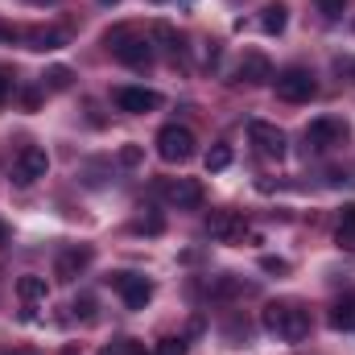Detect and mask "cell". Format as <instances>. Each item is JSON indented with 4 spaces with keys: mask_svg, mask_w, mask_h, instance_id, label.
Returning a JSON list of instances; mask_svg holds the SVG:
<instances>
[{
    "mask_svg": "<svg viewBox=\"0 0 355 355\" xmlns=\"http://www.w3.org/2000/svg\"><path fill=\"white\" fill-rule=\"evenodd\" d=\"M103 46H107L124 67H132V71H149V67H153V42H149L141 29H132V25L107 29V33H103Z\"/></svg>",
    "mask_w": 355,
    "mask_h": 355,
    "instance_id": "6da1fadb",
    "label": "cell"
},
{
    "mask_svg": "<svg viewBox=\"0 0 355 355\" xmlns=\"http://www.w3.org/2000/svg\"><path fill=\"white\" fill-rule=\"evenodd\" d=\"M265 331L281 343H302L310 335V314L297 302H268L265 306Z\"/></svg>",
    "mask_w": 355,
    "mask_h": 355,
    "instance_id": "7a4b0ae2",
    "label": "cell"
},
{
    "mask_svg": "<svg viewBox=\"0 0 355 355\" xmlns=\"http://www.w3.org/2000/svg\"><path fill=\"white\" fill-rule=\"evenodd\" d=\"M194 153H198V141H194V132H190L186 124H166V128L157 132V157H162V162L182 166V162H190Z\"/></svg>",
    "mask_w": 355,
    "mask_h": 355,
    "instance_id": "3957f363",
    "label": "cell"
},
{
    "mask_svg": "<svg viewBox=\"0 0 355 355\" xmlns=\"http://www.w3.org/2000/svg\"><path fill=\"white\" fill-rule=\"evenodd\" d=\"M272 87H277V99H285V103H310V99L318 95L314 75H310V71H302V67L281 71V75L272 79Z\"/></svg>",
    "mask_w": 355,
    "mask_h": 355,
    "instance_id": "277c9868",
    "label": "cell"
},
{
    "mask_svg": "<svg viewBox=\"0 0 355 355\" xmlns=\"http://www.w3.org/2000/svg\"><path fill=\"white\" fill-rule=\"evenodd\" d=\"M112 289L124 297L128 310H145L149 297H153V281L141 277V272H112Z\"/></svg>",
    "mask_w": 355,
    "mask_h": 355,
    "instance_id": "5b68a950",
    "label": "cell"
},
{
    "mask_svg": "<svg viewBox=\"0 0 355 355\" xmlns=\"http://www.w3.org/2000/svg\"><path fill=\"white\" fill-rule=\"evenodd\" d=\"M347 141V124L339 120V116H322V120H314L310 128H306V145L314 149V153H327V149H335V145H343Z\"/></svg>",
    "mask_w": 355,
    "mask_h": 355,
    "instance_id": "8992f818",
    "label": "cell"
},
{
    "mask_svg": "<svg viewBox=\"0 0 355 355\" xmlns=\"http://www.w3.org/2000/svg\"><path fill=\"white\" fill-rule=\"evenodd\" d=\"M46 170H50V157H46V149H42V145H25V149L17 153L12 182H17V186H33L37 178H46Z\"/></svg>",
    "mask_w": 355,
    "mask_h": 355,
    "instance_id": "52a82bcc",
    "label": "cell"
},
{
    "mask_svg": "<svg viewBox=\"0 0 355 355\" xmlns=\"http://www.w3.org/2000/svg\"><path fill=\"white\" fill-rule=\"evenodd\" d=\"M248 141L257 145V153L268 157V162H281V157H285V132H281L277 124L252 120V124H248Z\"/></svg>",
    "mask_w": 355,
    "mask_h": 355,
    "instance_id": "ba28073f",
    "label": "cell"
},
{
    "mask_svg": "<svg viewBox=\"0 0 355 355\" xmlns=\"http://www.w3.org/2000/svg\"><path fill=\"white\" fill-rule=\"evenodd\" d=\"M207 232H211V240H219V244H240V240L248 236V223H244V215H236V211H211Z\"/></svg>",
    "mask_w": 355,
    "mask_h": 355,
    "instance_id": "9c48e42d",
    "label": "cell"
},
{
    "mask_svg": "<svg viewBox=\"0 0 355 355\" xmlns=\"http://www.w3.org/2000/svg\"><path fill=\"white\" fill-rule=\"evenodd\" d=\"M91 252L87 244H75V248H62L58 252V261H54V277L58 281H75V277H83V268L91 265Z\"/></svg>",
    "mask_w": 355,
    "mask_h": 355,
    "instance_id": "30bf717a",
    "label": "cell"
},
{
    "mask_svg": "<svg viewBox=\"0 0 355 355\" xmlns=\"http://www.w3.org/2000/svg\"><path fill=\"white\" fill-rule=\"evenodd\" d=\"M116 107H120V112H132V116L157 112V107H162V95L149 91V87H120L116 91Z\"/></svg>",
    "mask_w": 355,
    "mask_h": 355,
    "instance_id": "8fae6325",
    "label": "cell"
},
{
    "mask_svg": "<svg viewBox=\"0 0 355 355\" xmlns=\"http://www.w3.org/2000/svg\"><path fill=\"white\" fill-rule=\"evenodd\" d=\"M162 194L174 202L178 211H190V207H198V202H202V186H198L194 178H174V182H166V186H162Z\"/></svg>",
    "mask_w": 355,
    "mask_h": 355,
    "instance_id": "7c38bea8",
    "label": "cell"
},
{
    "mask_svg": "<svg viewBox=\"0 0 355 355\" xmlns=\"http://www.w3.org/2000/svg\"><path fill=\"white\" fill-rule=\"evenodd\" d=\"M248 87H265V83H272V67H268L265 54H257V50H248L244 58H240V71H236Z\"/></svg>",
    "mask_w": 355,
    "mask_h": 355,
    "instance_id": "4fadbf2b",
    "label": "cell"
},
{
    "mask_svg": "<svg viewBox=\"0 0 355 355\" xmlns=\"http://www.w3.org/2000/svg\"><path fill=\"white\" fill-rule=\"evenodd\" d=\"M335 244L343 252H355V202H347L339 211V227H335Z\"/></svg>",
    "mask_w": 355,
    "mask_h": 355,
    "instance_id": "5bb4252c",
    "label": "cell"
},
{
    "mask_svg": "<svg viewBox=\"0 0 355 355\" xmlns=\"http://www.w3.org/2000/svg\"><path fill=\"white\" fill-rule=\"evenodd\" d=\"M285 25H289V8H285L281 0H272V4H265V12H261V29H265L268 37L285 33Z\"/></svg>",
    "mask_w": 355,
    "mask_h": 355,
    "instance_id": "9a60e30c",
    "label": "cell"
},
{
    "mask_svg": "<svg viewBox=\"0 0 355 355\" xmlns=\"http://www.w3.org/2000/svg\"><path fill=\"white\" fill-rule=\"evenodd\" d=\"M149 42H157V46H162L170 58H178V54H182V37H178L174 25H166V21H157V25L149 29Z\"/></svg>",
    "mask_w": 355,
    "mask_h": 355,
    "instance_id": "2e32d148",
    "label": "cell"
},
{
    "mask_svg": "<svg viewBox=\"0 0 355 355\" xmlns=\"http://www.w3.org/2000/svg\"><path fill=\"white\" fill-rule=\"evenodd\" d=\"M331 327H335V331H355V293L339 297V302L331 306Z\"/></svg>",
    "mask_w": 355,
    "mask_h": 355,
    "instance_id": "e0dca14e",
    "label": "cell"
},
{
    "mask_svg": "<svg viewBox=\"0 0 355 355\" xmlns=\"http://www.w3.org/2000/svg\"><path fill=\"white\" fill-rule=\"evenodd\" d=\"M25 42H29V50H58L67 42V33L62 29H29Z\"/></svg>",
    "mask_w": 355,
    "mask_h": 355,
    "instance_id": "ac0fdd59",
    "label": "cell"
},
{
    "mask_svg": "<svg viewBox=\"0 0 355 355\" xmlns=\"http://www.w3.org/2000/svg\"><path fill=\"white\" fill-rule=\"evenodd\" d=\"M17 293H21V302H29V306H33V302H46L50 285H46V277H33V272H29V277H21V281H17Z\"/></svg>",
    "mask_w": 355,
    "mask_h": 355,
    "instance_id": "d6986e66",
    "label": "cell"
},
{
    "mask_svg": "<svg viewBox=\"0 0 355 355\" xmlns=\"http://www.w3.org/2000/svg\"><path fill=\"white\" fill-rule=\"evenodd\" d=\"M240 293H248V285L240 281V277H232V272H223V277H215L211 281V297H240Z\"/></svg>",
    "mask_w": 355,
    "mask_h": 355,
    "instance_id": "ffe728a7",
    "label": "cell"
},
{
    "mask_svg": "<svg viewBox=\"0 0 355 355\" xmlns=\"http://www.w3.org/2000/svg\"><path fill=\"white\" fill-rule=\"evenodd\" d=\"M137 232H145V236H162L166 232V219L153 211V207H145V215H137V223H132Z\"/></svg>",
    "mask_w": 355,
    "mask_h": 355,
    "instance_id": "44dd1931",
    "label": "cell"
},
{
    "mask_svg": "<svg viewBox=\"0 0 355 355\" xmlns=\"http://www.w3.org/2000/svg\"><path fill=\"white\" fill-rule=\"evenodd\" d=\"M232 166V149L227 145H211V153H207V174H219V170H227Z\"/></svg>",
    "mask_w": 355,
    "mask_h": 355,
    "instance_id": "7402d4cb",
    "label": "cell"
},
{
    "mask_svg": "<svg viewBox=\"0 0 355 355\" xmlns=\"http://www.w3.org/2000/svg\"><path fill=\"white\" fill-rule=\"evenodd\" d=\"M71 79H75L71 67H50V71H46V87H54V91H67L71 87Z\"/></svg>",
    "mask_w": 355,
    "mask_h": 355,
    "instance_id": "603a6c76",
    "label": "cell"
},
{
    "mask_svg": "<svg viewBox=\"0 0 355 355\" xmlns=\"http://www.w3.org/2000/svg\"><path fill=\"white\" fill-rule=\"evenodd\" d=\"M318 4V12L327 17V21H339L343 12H347V0H314Z\"/></svg>",
    "mask_w": 355,
    "mask_h": 355,
    "instance_id": "cb8c5ba5",
    "label": "cell"
},
{
    "mask_svg": "<svg viewBox=\"0 0 355 355\" xmlns=\"http://www.w3.org/2000/svg\"><path fill=\"white\" fill-rule=\"evenodd\" d=\"M71 310H75V318L95 322V297H87V293H83V297H75V306H71Z\"/></svg>",
    "mask_w": 355,
    "mask_h": 355,
    "instance_id": "d4e9b609",
    "label": "cell"
},
{
    "mask_svg": "<svg viewBox=\"0 0 355 355\" xmlns=\"http://www.w3.org/2000/svg\"><path fill=\"white\" fill-rule=\"evenodd\" d=\"M153 355H186V339H162Z\"/></svg>",
    "mask_w": 355,
    "mask_h": 355,
    "instance_id": "484cf974",
    "label": "cell"
},
{
    "mask_svg": "<svg viewBox=\"0 0 355 355\" xmlns=\"http://www.w3.org/2000/svg\"><path fill=\"white\" fill-rule=\"evenodd\" d=\"M261 268H265V272H289V261H281V257H265Z\"/></svg>",
    "mask_w": 355,
    "mask_h": 355,
    "instance_id": "4316f807",
    "label": "cell"
},
{
    "mask_svg": "<svg viewBox=\"0 0 355 355\" xmlns=\"http://www.w3.org/2000/svg\"><path fill=\"white\" fill-rule=\"evenodd\" d=\"M120 162H124V166H137V162H141V149H137V145H124V149H120Z\"/></svg>",
    "mask_w": 355,
    "mask_h": 355,
    "instance_id": "83f0119b",
    "label": "cell"
},
{
    "mask_svg": "<svg viewBox=\"0 0 355 355\" xmlns=\"http://www.w3.org/2000/svg\"><path fill=\"white\" fill-rule=\"evenodd\" d=\"M128 343H132V339H120V343H107V347H99V355H128Z\"/></svg>",
    "mask_w": 355,
    "mask_h": 355,
    "instance_id": "f1b7e54d",
    "label": "cell"
},
{
    "mask_svg": "<svg viewBox=\"0 0 355 355\" xmlns=\"http://www.w3.org/2000/svg\"><path fill=\"white\" fill-rule=\"evenodd\" d=\"M8 87H12V75H8V71H4V67H0V103H4V99H8Z\"/></svg>",
    "mask_w": 355,
    "mask_h": 355,
    "instance_id": "f546056e",
    "label": "cell"
},
{
    "mask_svg": "<svg viewBox=\"0 0 355 355\" xmlns=\"http://www.w3.org/2000/svg\"><path fill=\"white\" fill-rule=\"evenodd\" d=\"M8 37H12V29H8V25H4V21H0V46H4V42H8Z\"/></svg>",
    "mask_w": 355,
    "mask_h": 355,
    "instance_id": "4dcf8cb0",
    "label": "cell"
},
{
    "mask_svg": "<svg viewBox=\"0 0 355 355\" xmlns=\"http://www.w3.org/2000/svg\"><path fill=\"white\" fill-rule=\"evenodd\" d=\"M128 355H149V352H145L141 343H128Z\"/></svg>",
    "mask_w": 355,
    "mask_h": 355,
    "instance_id": "1f68e13d",
    "label": "cell"
},
{
    "mask_svg": "<svg viewBox=\"0 0 355 355\" xmlns=\"http://www.w3.org/2000/svg\"><path fill=\"white\" fill-rule=\"evenodd\" d=\"M343 71H347V79L355 83V58H352V62H343Z\"/></svg>",
    "mask_w": 355,
    "mask_h": 355,
    "instance_id": "d6a6232c",
    "label": "cell"
},
{
    "mask_svg": "<svg viewBox=\"0 0 355 355\" xmlns=\"http://www.w3.org/2000/svg\"><path fill=\"white\" fill-rule=\"evenodd\" d=\"M0 244H8V227L4 223H0Z\"/></svg>",
    "mask_w": 355,
    "mask_h": 355,
    "instance_id": "836d02e7",
    "label": "cell"
},
{
    "mask_svg": "<svg viewBox=\"0 0 355 355\" xmlns=\"http://www.w3.org/2000/svg\"><path fill=\"white\" fill-rule=\"evenodd\" d=\"M12 355H37V352H33V347H17Z\"/></svg>",
    "mask_w": 355,
    "mask_h": 355,
    "instance_id": "e575fe53",
    "label": "cell"
},
{
    "mask_svg": "<svg viewBox=\"0 0 355 355\" xmlns=\"http://www.w3.org/2000/svg\"><path fill=\"white\" fill-rule=\"evenodd\" d=\"M58 355H79V347H62Z\"/></svg>",
    "mask_w": 355,
    "mask_h": 355,
    "instance_id": "d590c367",
    "label": "cell"
},
{
    "mask_svg": "<svg viewBox=\"0 0 355 355\" xmlns=\"http://www.w3.org/2000/svg\"><path fill=\"white\" fill-rule=\"evenodd\" d=\"M33 4H58V0H33Z\"/></svg>",
    "mask_w": 355,
    "mask_h": 355,
    "instance_id": "8d00e7d4",
    "label": "cell"
},
{
    "mask_svg": "<svg viewBox=\"0 0 355 355\" xmlns=\"http://www.w3.org/2000/svg\"><path fill=\"white\" fill-rule=\"evenodd\" d=\"M149 4H166V0H149Z\"/></svg>",
    "mask_w": 355,
    "mask_h": 355,
    "instance_id": "74e56055",
    "label": "cell"
},
{
    "mask_svg": "<svg viewBox=\"0 0 355 355\" xmlns=\"http://www.w3.org/2000/svg\"><path fill=\"white\" fill-rule=\"evenodd\" d=\"M103 4H116V0H103Z\"/></svg>",
    "mask_w": 355,
    "mask_h": 355,
    "instance_id": "f35d334b",
    "label": "cell"
}]
</instances>
